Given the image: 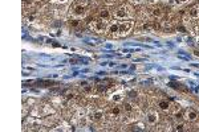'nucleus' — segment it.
I'll return each mask as SVG.
<instances>
[{
  "label": "nucleus",
  "instance_id": "obj_1",
  "mask_svg": "<svg viewBox=\"0 0 199 132\" xmlns=\"http://www.w3.org/2000/svg\"><path fill=\"white\" fill-rule=\"evenodd\" d=\"M114 16L115 19H119V20H125L126 17H129V8L126 5H122L119 7L117 11L114 12Z\"/></svg>",
  "mask_w": 199,
  "mask_h": 132
},
{
  "label": "nucleus",
  "instance_id": "obj_2",
  "mask_svg": "<svg viewBox=\"0 0 199 132\" xmlns=\"http://www.w3.org/2000/svg\"><path fill=\"white\" fill-rule=\"evenodd\" d=\"M133 28V23L131 21H123L119 24V32L118 36H126L130 32V29Z\"/></svg>",
  "mask_w": 199,
  "mask_h": 132
},
{
  "label": "nucleus",
  "instance_id": "obj_3",
  "mask_svg": "<svg viewBox=\"0 0 199 132\" xmlns=\"http://www.w3.org/2000/svg\"><path fill=\"white\" fill-rule=\"evenodd\" d=\"M90 28L93 29L94 32H98V33H101L106 29V24H105V20H96V21L92 23Z\"/></svg>",
  "mask_w": 199,
  "mask_h": 132
},
{
  "label": "nucleus",
  "instance_id": "obj_4",
  "mask_svg": "<svg viewBox=\"0 0 199 132\" xmlns=\"http://www.w3.org/2000/svg\"><path fill=\"white\" fill-rule=\"evenodd\" d=\"M185 118L187 119V120H190V122H194V120H197V118H198V114L195 112L194 110H186V112H185Z\"/></svg>",
  "mask_w": 199,
  "mask_h": 132
},
{
  "label": "nucleus",
  "instance_id": "obj_5",
  "mask_svg": "<svg viewBox=\"0 0 199 132\" xmlns=\"http://www.w3.org/2000/svg\"><path fill=\"white\" fill-rule=\"evenodd\" d=\"M146 120H147V123H149V124H151V126L155 124V123L158 122V114H157V112H153V111H151V112L147 114Z\"/></svg>",
  "mask_w": 199,
  "mask_h": 132
},
{
  "label": "nucleus",
  "instance_id": "obj_6",
  "mask_svg": "<svg viewBox=\"0 0 199 132\" xmlns=\"http://www.w3.org/2000/svg\"><path fill=\"white\" fill-rule=\"evenodd\" d=\"M85 9H86V5H82V4H78V5L74 7L73 9V15L74 16H82L85 13Z\"/></svg>",
  "mask_w": 199,
  "mask_h": 132
},
{
  "label": "nucleus",
  "instance_id": "obj_7",
  "mask_svg": "<svg viewBox=\"0 0 199 132\" xmlns=\"http://www.w3.org/2000/svg\"><path fill=\"white\" fill-rule=\"evenodd\" d=\"M107 32H109L110 34H115L118 36V32H119V24H111L107 28Z\"/></svg>",
  "mask_w": 199,
  "mask_h": 132
},
{
  "label": "nucleus",
  "instance_id": "obj_8",
  "mask_svg": "<svg viewBox=\"0 0 199 132\" xmlns=\"http://www.w3.org/2000/svg\"><path fill=\"white\" fill-rule=\"evenodd\" d=\"M189 15H190L193 19L199 17V7H193V8H191V9L189 11Z\"/></svg>",
  "mask_w": 199,
  "mask_h": 132
},
{
  "label": "nucleus",
  "instance_id": "obj_9",
  "mask_svg": "<svg viewBox=\"0 0 199 132\" xmlns=\"http://www.w3.org/2000/svg\"><path fill=\"white\" fill-rule=\"evenodd\" d=\"M110 115H111L113 118H118L119 115H121V109H119L118 106H114L113 109L110 110Z\"/></svg>",
  "mask_w": 199,
  "mask_h": 132
},
{
  "label": "nucleus",
  "instance_id": "obj_10",
  "mask_svg": "<svg viewBox=\"0 0 199 132\" xmlns=\"http://www.w3.org/2000/svg\"><path fill=\"white\" fill-rule=\"evenodd\" d=\"M110 17V13H109V11L107 9H101L100 11V19L101 20H109Z\"/></svg>",
  "mask_w": 199,
  "mask_h": 132
},
{
  "label": "nucleus",
  "instance_id": "obj_11",
  "mask_svg": "<svg viewBox=\"0 0 199 132\" xmlns=\"http://www.w3.org/2000/svg\"><path fill=\"white\" fill-rule=\"evenodd\" d=\"M158 106H159V109H161L162 111H167V110H169V107H170V105H169V102H167V101H161L158 103Z\"/></svg>",
  "mask_w": 199,
  "mask_h": 132
},
{
  "label": "nucleus",
  "instance_id": "obj_12",
  "mask_svg": "<svg viewBox=\"0 0 199 132\" xmlns=\"http://www.w3.org/2000/svg\"><path fill=\"white\" fill-rule=\"evenodd\" d=\"M102 116H103V112H102V111H97V112H96L90 119H92V120H101Z\"/></svg>",
  "mask_w": 199,
  "mask_h": 132
},
{
  "label": "nucleus",
  "instance_id": "obj_13",
  "mask_svg": "<svg viewBox=\"0 0 199 132\" xmlns=\"http://www.w3.org/2000/svg\"><path fill=\"white\" fill-rule=\"evenodd\" d=\"M170 86H171V87H174V89L182 90V91H187V90L185 89V87H183V86H181V85H179V83H174V82H171V83H170Z\"/></svg>",
  "mask_w": 199,
  "mask_h": 132
},
{
  "label": "nucleus",
  "instance_id": "obj_14",
  "mask_svg": "<svg viewBox=\"0 0 199 132\" xmlns=\"http://www.w3.org/2000/svg\"><path fill=\"white\" fill-rule=\"evenodd\" d=\"M97 90L100 91V93H102V91H106V90H107V85L100 83V85H97Z\"/></svg>",
  "mask_w": 199,
  "mask_h": 132
},
{
  "label": "nucleus",
  "instance_id": "obj_15",
  "mask_svg": "<svg viewBox=\"0 0 199 132\" xmlns=\"http://www.w3.org/2000/svg\"><path fill=\"white\" fill-rule=\"evenodd\" d=\"M37 83H39V86H41V87H48L52 85V82H48V81H39Z\"/></svg>",
  "mask_w": 199,
  "mask_h": 132
},
{
  "label": "nucleus",
  "instance_id": "obj_16",
  "mask_svg": "<svg viewBox=\"0 0 199 132\" xmlns=\"http://www.w3.org/2000/svg\"><path fill=\"white\" fill-rule=\"evenodd\" d=\"M182 118H183V114H182V112H175V114H174V119H175L177 122L182 120Z\"/></svg>",
  "mask_w": 199,
  "mask_h": 132
},
{
  "label": "nucleus",
  "instance_id": "obj_17",
  "mask_svg": "<svg viewBox=\"0 0 199 132\" xmlns=\"http://www.w3.org/2000/svg\"><path fill=\"white\" fill-rule=\"evenodd\" d=\"M123 110H125L126 112H130V111L133 110V107H131L130 103H125V105H123Z\"/></svg>",
  "mask_w": 199,
  "mask_h": 132
},
{
  "label": "nucleus",
  "instance_id": "obj_18",
  "mask_svg": "<svg viewBox=\"0 0 199 132\" xmlns=\"http://www.w3.org/2000/svg\"><path fill=\"white\" fill-rule=\"evenodd\" d=\"M151 13H153V16H155V17H159V16L162 15V12H161V9H153Z\"/></svg>",
  "mask_w": 199,
  "mask_h": 132
},
{
  "label": "nucleus",
  "instance_id": "obj_19",
  "mask_svg": "<svg viewBox=\"0 0 199 132\" xmlns=\"http://www.w3.org/2000/svg\"><path fill=\"white\" fill-rule=\"evenodd\" d=\"M111 99H113L114 102H119V101H121V95H119V94H115V95H113V97H111Z\"/></svg>",
  "mask_w": 199,
  "mask_h": 132
},
{
  "label": "nucleus",
  "instance_id": "obj_20",
  "mask_svg": "<svg viewBox=\"0 0 199 132\" xmlns=\"http://www.w3.org/2000/svg\"><path fill=\"white\" fill-rule=\"evenodd\" d=\"M70 24V27H78V24H80V21H78V20H72V21L69 23Z\"/></svg>",
  "mask_w": 199,
  "mask_h": 132
},
{
  "label": "nucleus",
  "instance_id": "obj_21",
  "mask_svg": "<svg viewBox=\"0 0 199 132\" xmlns=\"http://www.w3.org/2000/svg\"><path fill=\"white\" fill-rule=\"evenodd\" d=\"M175 130H177V131H183V130H185V126H183L182 123H181V124H177V127H175Z\"/></svg>",
  "mask_w": 199,
  "mask_h": 132
},
{
  "label": "nucleus",
  "instance_id": "obj_22",
  "mask_svg": "<svg viewBox=\"0 0 199 132\" xmlns=\"http://www.w3.org/2000/svg\"><path fill=\"white\" fill-rule=\"evenodd\" d=\"M150 28H151V25H150L149 23H147V24H143V25H142V29H145V30H149Z\"/></svg>",
  "mask_w": 199,
  "mask_h": 132
},
{
  "label": "nucleus",
  "instance_id": "obj_23",
  "mask_svg": "<svg viewBox=\"0 0 199 132\" xmlns=\"http://www.w3.org/2000/svg\"><path fill=\"white\" fill-rule=\"evenodd\" d=\"M129 94H130V97H131V98H134V97H137V93H135V91H130V93H129Z\"/></svg>",
  "mask_w": 199,
  "mask_h": 132
},
{
  "label": "nucleus",
  "instance_id": "obj_24",
  "mask_svg": "<svg viewBox=\"0 0 199 132\" xmlns=\"http://www.w3.org/2000/svg\"><path fill=\"white\" fill-rule=\"evenodd\" d=\"M23 2L25 3V4H29V3H31V0H23Z\"/></svg>",
  "mask_w": 199,
  "mask_h": 132
},
{
  "label": "nucleus",
  "instance_id": "obj_25",
  "mask_svg": "<svg viewBox=\"0 0 199 132\" xmlns=\"http://www.w3.org/2000/svg\"><path fill=\"white\" fill-rule=\"evenodd\" d=\"M195 54H197V55H198V57H199V52H195Z\"/></svg>",
  "mask_w": 199,
  "mask_h": 132
},
{
  "label": "nucleus",
  "instance_id": "obj_26",
  "mask_svg": "<svg viewBox=\"0 0 199 132\" xmlns=\"http://www.w3.org/2000/svg\"><path fill=\"white\" fill-rule=\"evenodd\" d=\"M57 2H65V0H57Z\"/></svg>",
  "mask_w": 199,
  "mask_h": 132
}]
</instances>
